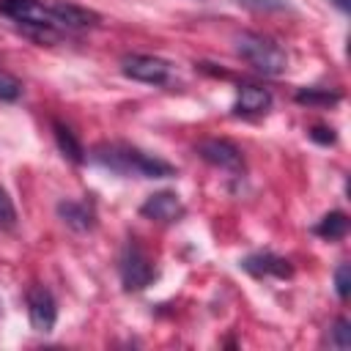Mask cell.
I'll use <instances>...</instances> for the list:
<instances>
[{
  "label": "cell",
  "mask_w": 351,
  "mask_h": 351,
  "mask_svg": "<svg viewBox=\"0 0 351 351\" xmlns=\"http://www.w3.org/2000/svg\"><path fill=\"white\" fill-rule=\"evenodd\" d=\"M90 159L118 176H134V178H170L176 176V167L154 154H145L129 143H101L90 151Z\"/></svg>",
  "instance_id": "cell-1"
},
{
  "label": "cell",
  "mask_w": 351,
  "mask_h": 351,
  "mask_svg": "<svg viewBox=\"0 0 351 351\" xmlns=\"http://www.w3.org/2000/svg\"><path fill=\"white\" fill-rule=\"evenodd\" d=\"M0 14L8 16L30 38H36L41 44H52L63 36L55 25L49 3H44V0H0Z\"/></svg>",
  "instance_id": "cell-2"
},
{
  "label": "cell",
  "mask_w": 351,
  "mask_h": 351,
  "mask_svg": "<svg viewBox=\"0 0 351 351\" xmlns=\"http://www.w3.org/2000/svg\"><path fill=\"white\" fill-rule=\"evenodd\" d=\"M236 52L261 74L280 77L288 69V52L263 33H241L236 36Z\"/></svg>",
  "instance_id": "cell-3"
},
{
  "label": "cell",
  "mask_w": 351,
  "mask_h": 351,
  "mask_svg": "<svg viewBox=\"0 0 351 351\" xmlns=\"http://www.w3.org/2000/svg\"><path fill=\"white\" fill-rule=\"evenodd\" d=\"M118 271H121V282H123L126 291H143V288H148L151 280H154V274H156L148 252L134 239L126 241V247H123V252L118 258Z\"/></svg>",
  "instance_id": "cell-4"
},
{
  "label": "cell",
  "mask_w": 351,
  "mask_h": 351,
  "mask_svg": "<svg viewBox=\"0 0 351 351\" xmlns=\"http://www.w3.org/2000/svg\"><path fill=\"white\" fill-rule=\"evenodd\" d=\"M121 71L129 77V80H137V82H148V85H165L173 74V66L165 60V58H156V55H123L121 60Z\"/></svg>",
  "instance_id": "cell-5"
},
{
  "label": "cell",
  "mask_w": 351,
  "mask_h": 351,
  "mask_svg": "<svg viewBox=\"0 0 351 351\" xmlns=\"http://www.w3.org/2000/svg\"><path fill=\"white\" fill-rule=\"evenodd\" d=\"M195 151H197L200 159H206L208 165H214L219 170H228V173H241L244 170V156H241V151L230 140L211 137V140L197 143Z\"/></svg>",
  "instance_id": "cell-6"
},
{
  "label": "cell",
  "mask_w": 351,
  "mask_h": 351,
  "mask_svg": "<svg viewBox=\"0 0 351 351\" xmlns=\"http://www.w3.org/2000/svg\"><path fill=\"white\" fill-rule=\"evenodd\" d=\"M27 318L36 332H52L58 321V302L44 285H33L27 291Z\"/></svg>",
  "instance_id": "cell-7"
},
{
  "label": "cell",
  "mask_w": 351,
  "mask_h": 351,
  "mask_svg": "<svg viewBox=\"0 0 351 351\" xmlns=\"http://www.w3.org/2000/svg\"><path fill=\"white\" fill-rule=\"evenodd\" d=\"M49 8H52V16H55V25L60 33L88 30V27L99 25V14L85 8V5H77L69 0H49Z\"/></svg>",
  "instance_id": "cell-8"
},
{
  "label": "cell",
  "mask_w": 351,
  "mask_h": 351,
  "mask_svg": "<svg viewBox=\"0 0 351 351\" xmlns=\"http://www.w3.org/2000/svg\"><path fill=\"white\" fill-rule=\"evenodd\" d=\"M241 269L258 280H285L293 274L291 261L274 252H252L241 261Z\"/></svg>",
  "instance_id": "cell-9"
},
{
  "label": "cell",
  "mask_w": 351,
  "mask_h": 351,
  "mask_svg": "<svg viewBox=\"0 0 351 351\" xmlns=\"http://www.w3.org/2000/svg\"><path fill=\"white\" fill-rule=\"evenodd\" d=\"M140 214L154 222H178L184 217V203L176 192L162 189V192H154L145 197V203L140 206Z\"/></svg>",
  "instance_id": "cell-10"
},
{
  "label": "cell",
  "mask_w": 351,
  "mask_h": 351,
  "mask_svg": "<svg viewBox=\"0 0 351 351\" xmlns=\"http://www.w3.org/2000/svg\"><path fill=\"white\" fill-rule=\"evenodd\" d=\"M269 107H271V93H269V88L255 85V82L241 85V88H239V96H236V101H233V112H236V115H244V118L263 115Z\"/></svg>",
  "instance_id": "cell-11"
},
{
  "label": "cell",
  "mask_w": 351,
  "mask_h": 351,
  "mask_svg": "<svg viewBox=\"0 0 351 351\" xmlns=\"http://www.w3.org/2000/svg\"><path fill=\"white\" fill-rule=\"evenodd\" d=\"M58 217L77 233H85V230L96 228V208L88 200H60L58 203Z\"/></svg>",
  "instance_id": "cell-12"
},
{
  "label": "cell",
  "mask_w": 351,
  "mask_h": 351,
  "mask_svg": "<svg viewBox=\"0 0 351 351\" xmlns=\"http://www.w3.org/2000/svg\"><path fill=\"white\" fill-rule=\"evenodd\" d=\"M52 134H55V143H58L60 154L69 162H74V165H82L85 162V148H82L80 137L71 132V126H66L60 121H52Z\"/></svg>",
  "instance_id": "cell-13"
},
{
  "label": "cell",
  "mask_w": 351,
  "mask_h": 351,
  "mask_svg": "<svg viewBox=\"0 0 351 351\" xmlns=\"http://www.w3.org/2000/svg\"><path fill=\"white\" fill-rule=\"evenodd\" d=\"M313 233L321 236V239H326V241H337V239H343L348 233V217L343 211H329V214H324L315 222Z\"/></svg>",
  "instance_id": "cell-14"
},
{
  "label": "cell",
  "mask_w": 351,
  "mask_h": 351,
  "mask_svg": "<svg viewBox=\"0 0 351 351\" xmlns=\"http://www.w3.org/2000/svg\"><path fill=\"white\" fill-rule=\"evenodd\" d=\"M296 101L307 104V107H329V104L340 101V93L337 90H326V88H302L296 93Z\"/></svg>",
  "instance_id": "cell-15"
},
{
  "label": "cell",
  "mask_w": 351,
  "mask_h": 351,
  "mask_svg": "<svg viewBox=\"0 0 351 351\" xmlns=\"http://www.w3.org/2000/svg\"><path fill=\"white\" fill-rule=\"evenodd\" d=\"M22 96V82L5 71H0V101H16Z\"/></svg>",
  "instance_id": "cell-16"
},
{
  "label": "cell",
  "mask_w": 351,
  "mask_h": 351,
  "mask_svg": "<svg viewBox=\"0 0 351 351\" xmlns=\"http://www.w3.org/2000/svg\"><path fill=\"white\" fill-rule=\"evenodd\" d=\"M14 225H16V208H14L11 197H8V192L0 186V228L11 230Z\"/></svg>",
  "instance_id": "cell-17"
},
{
  "label": "cell",
  "mask_w": 351,
  "mask_h": 351,
  "mask_svg": "<svg viewBox=\"0 0 351 351\" xmlns=\"http://www.w3.org/2000/svg\"><path fill=\"white\" fill-rule=\"evenodd\" d=\"M348 285H351V266L348 263H340L337 271H335V291L340 299L348 296Z\"/></svg>",
  "instance_id": "cell-18"
},
{
  "label": "cell",
  "mask_w": 351,
  "mask_h": 351,
  "mask_svg": "<svg viewBox=\"0 0 351 351\" xmlns=\"http://www.w3.org/2000/svg\"><path fill=\"white\" fill-rule=\"evenodd\" d=\"M332 343H335L337 348H348V346H351V329H348V321H346V318H337V321H335Z\"/></svg>",
  "instance_id": "cell-19"
},
{
  "label": "cell",
  "mask_w": 351,
  "mask_h": 351,
  "mask_svg": "<svg viewBox=\"0 0 351 351\" xmlns=\"http://www.w3.org/2000/svg\"><path fill=\"white\" fill-rule=\"evenodd\" d=\"M307 134H310V140H315V143H321V145H332V143L337 140V134H335L332 126H313Z\"/></svg>",
  "instance_id": "cell-20"
},
{
  "label": "cell",
  "mask_w": 351,
  "mask_h": 351,
  "mask_svg": "<svg viewBox=\"0 0 351 351\" xmlns=\"http://www.w3.org/2000/svg\"><path fill=\"white\" fill-rule=\"evenodd\" d=\"M332 3H335L340 11H348V5H351V0H332Z\"/></svg>",
  "instance_id": "cell-21"
}]
</instances>
